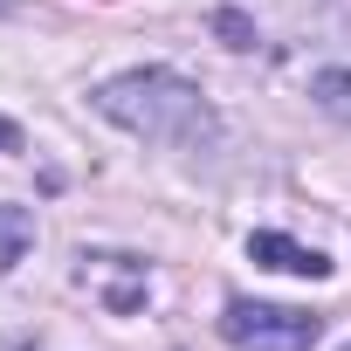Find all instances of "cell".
<instances>
[{
	"label": "cell",
	"mask_w": 351,
	"mask_h": 351,
	"mask_svg": "<svg viewBox=\"0 0 351 351\" xmlns=\"http://www.w3.org/2000/svg\"><path fill=\"white\" fill-rule=\"evenodd\" d=\"M97 110L145 138V145H165V152H186V158H207L221 145V117L214 104L200 97V83H186L180 69H124L110 83H97Z\"/></svg>",
	"instance_id": "cell-1"
},
{
	"label": "cell",
	"mask_w": 351,
	"mask_h": 351,
	"mask_svg": "<svg viewBox=\"0 0 351 351\" xmlns=\"http://www.w3.org/2000/svg\"><path fill=\"white\" fill-rule=\"evenodd\" d=\"M221 330H228L234 351H310L324 337V317L296 310V303H248V296H234Z\"/></svg>",
	"instance_id": "cell-2"
},
{
	"label": "cell",
	"mask_w": 351,
	"mask_h": 351,
	"mask_svg": "<svg viewBox=\"0 0 351 351\" xmlns=\"http://www.w3.org/2000/svg\"><path fill=\"white\" fill-rule=\"evenodd\" d=\"M248 262H262V269H282V276H310V282H324V276H330V262H324L317 248L289 241V234H248Z\"/></svg>",
	"instance_id": "cell-3"
},
{
	"label": "cell",
	"mask_w": 351,
	"mask_h": 351,
	"mask_svg": "<svg viewBox=\"0 0 351 351\" xmlns=\"http://www.w3.org/2000/svg\"><path fill=\"white\" fill-rule=\"evenodd\" d=\"M35 248V214L28 207H0V276Z\"/></svg>",
	"instance_id": "cell-4"
},
{
	"label": "cell",
	"mask_w": 351,
	"mask_h": 351,
	"mask_svg": "<svg viewBox=\"0 0 351 351\" xmlns=\"http://www.w3.org/2000/svg\"><path fill=\"white\" fill-rule=\"evenodd\" d=\"M310 97H317L324 117L351 124V69H317V76H310Z\"/></svg>",
	"instance_id": "cell-5"
},
{
	"label": "cell",
	"mask_w": 351,
	"mask_h": 351,
	"mask_svg": "<svg viewBox=\"0 0 351 351\" xmlns=\"http://www.w3.org/2000/svg\"><path fill=\"white\" fill-rule=\"evenodd\" d=\"M214 28L228 35V49H255V28H248V14H234V8H221V14H214Z\"/></svg>",
	"instance_id": "cell-6"
},
{
	"label": "cell",
	"mask_w": 351,
	"mask_h": 351,
	"mask_svg": "<svg viewBox=\"0 0 351 351\" xmlns=\"http://www.w3.org/2000/svg\"><path fill=\"white\" fill-rule=\"evenodd\" d=\"M0 152H21V124L14 117H0Z\"/></svg>",
	"instance_id": "cell-7"
},
{
	"label": "cell",
	"mask_w": 351,
	"mask_h": 351,
	"mask_svg": "<svg viewBox=\"0 0 351 351\" xmlns=\"http://www.w3.org/2000/svg\"><path fill=\"white\" fill-rule=\"evenodd\" d=\"M344 351H351V344H344Z\"/></svg>",
	"instance_id": "cell-8"
}]
</instances>
